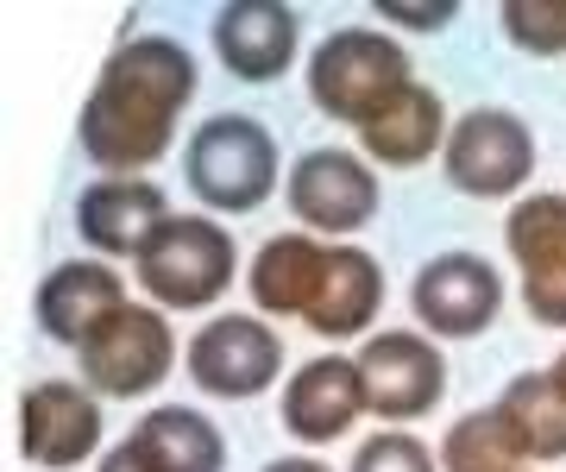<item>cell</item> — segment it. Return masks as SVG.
I'll list each match as a JSON object with an SVG mask.
<instances>
[{"instance_id":"1","label":"cell","mask_w":566,"mask_h":472,"mask_svg":"<svg viewBox=\"0 0 566 472\" xmlns=\"http://www.w3.org/2000/svg\"><path fill=\"white\" fill-rule=\"evenodd\" d=\"M196 83L202 76H196L189 44L164 39V32L114 44L76 120V139L88 151V165L114 170V177L151 170L170 151V139H177V120H182V107L196 102Z\"/></svg>"},{"instance_id":"2","label":"cell","mask_w":566,"mask_h":472,"mask_svg":"<svg viewBox=\"0 0 566 472\" xmlns=\"http://www.w3.org/2000/svg\"><path fill=\"white\" fill-rule=\"evenodd\" d=\"M409 83H416L409 51L378 25H340L308 51V102L340 126H365L371 114H385Z\"/></svg>"},{"instance_id":"3","label":"cell","mask_w":566,"mask_h":472,"mask_svg":"<svg viewBox=\"0 0 566 472\" xmlns=\"http://www.w3.org/2000/svg\"><path fill=\"white\" fill-rule=\"evenodd\" d=\"M145 296L164 308V315H196V308H214L240 277V247L221 221H202V214H170V221L145 240V252L133 259Z\"/></svg>"},{"instance_id":"4","label":"cell","mask_w":566,"mask_h":472,"mask_svg":"<svg viewBox=\"0 0 566 472\" xmlns=\"http://www.w3.org/2000/svg\"><path fill=\"white\" fill-rule=\"evenodd\" d=\"M277 139L252 114H214L182 151V183L214 214H252L277 189Z\"/></svg>"},{"instance_id":"5","label":"cell","mask_w":566,"mask_h":472,"mask_svg":"<svg viewBox=\"0 0 566 472\" xmlns=\"http://www.w3.org/2000/svg\"><path fill=\"white\" fill-rule=\"evenodd\" d=\"M76 366H82V385L95 397H120L126 403V397H145V390H158L170 378L177 334H170L158 303H120L102 328L88 334Z\"/></svg>"},{"instance_id":"6","label":"cell","mask_w":566,"mask_h":472,"mask_svg":"<svg viewBox=\"0 0 566 472\" xmlns=\"http://www.w3.org/2000/svg\"><path fill=\"white\" fill-rule=\"evenodd\" d=\"M441 177H447V189H460L472 202L516 196L535 177V133H528V120L510 114V107H472V114H460L453 133H447Z\"/></svg>"},{"instance_id":"7","label":"cell","mask_w":566,"mask_h":472,"mask_svg":"<svg viewBox=\"0 0 566 472\" xmlns=\"http://www.w3.org/2000/svg\"><path fill=\"white\" fill-rule=\"evenodd\" d=\"M283 196H290V214L303 221V233H315V240H346L365 221H378V208H385L378 170L365 165L359 151H346V145L303 151Z\"/></svg>"},{"instance_id":"8","label":"cell","mask_w":566,"mask_h":472,"mask_svg":"<svg viewBox=\"0 0 566 472\" xmlns=\"http://www.w3.org/2000/svg\"><path fill=\"white\" fill-rule=\"evenodd\" d=\"M359 385H365V410L371 416H385V422H422V416L441 410V397H447V359L422 328L365 334Z\"/></svg>"},{"instance_id":"9","label":"cell","mask_w":566,"mask_h":472,"mask_svg":"<svg viewBox=\"0 0 566 472\" xmlns=\"http://www.w3.org/2000/svg\"><path fill=\"white\" fill-rule=\"evenodd\" d=\"M409 308L428 340H479L504 308V277L485 252H441L416 271Z\"/></svg>"},{"instance_id":"10","label":"cell","mask_w":566,"mask_h":472,"mask_svg":"<svg viewBox=\"0 0 566 472\" xmlns=\"http://www.w3.org/2000/svg\"><path fill=\"white\" fill-rule=\"evenodd\" d=\"M182 359H189L196 390L221 397V403H245L283 378V334L259 315H214L208 328H196Z\"/></svg>"},{"instance_id":"11","label":"cell","mask_w":566,"mask_h":472,"mask_svg":"<svg viewBox=\"0 0 566 472\" xmlns=\"http://www.w3.org/2000/svg\"><path fill=\"white\" fill-rule=\"evenodd\" d=\"M102 448V397L76 378H44L20 397V453L39 472H70Z\"/></svg>"},{"instance_id":"12","label":"cell","mask_w":566,"mask_h":472,"mask_svg":"<svg viewBox=\"0 0 566 472\" xmlns=\"http://www.w3.org/2000/svg\"><path fill=\"white\" fill-rule=\"evenodd\" d=\"M504 247L523 271L528 322L566 328V196H523L504 221Z\"/></svg>"},{"instance_id":"13","label":"cell","mask_w":566,"mask_h":472,"mask_svg":"<svg viewBox=\"0 0 566 472\" xmlns=\"http://www.w3.org/2000/svg\"><path fill=\"white\" fill-rule=\"evenodd\" d=\"M296 39H303V13L283 0H227L214 13V57L240 83H277L296 63Z\"/></svg>"},{"instance_id":"14","label":"cell","mask_w":566,"mask_h":472,"mask_svg":"<svg viewBox=\"0 0 566 472\" xmlns=\"http://www.w3.org/2000/svg\"><path fill=\"white\" fill-rule=\"evenodd\" d=\"M378 308H385L378 259L365 247H334L327 240L315 284H308V303H303V328H315L322 340H353V334H371Z\"/></svg>"},{"instance_id":"15","label":"cell","mask_w":566,"mask_h":472,"mask_svg":"<svg viewBox=\"0 0 566 472\" xmlns=\"http://www.w3.org/2000/svg\"><path fill=\"white\" fill-rule=\"evenodd\" d=\"M120 303H133V296H126L120 271L107 265V259H70V265H57L39 284L32 315H39L44 340H57V347L82 353V347H88V334L102 328Z\"/></svg>"},{"instance_id":"16","label":"cell","mask_w":566,"mask_h":472,"mask_svg":"<svg viewBox=\"0 0 566 472\" xmlns=\"http://www.w3.org/2000/svg\"><path fill=\"white\" fill-rule=\"evenodd\" d=\"M164 221L170 202L151 177H102L76 196V233L95 247V259H139Z\"/></svg>"},{"instance_id":"17","label":"cell","mask_w":566,"mask_h":472,"mask_svg":"<svg viewBox=\"0 0 566 472\" xmlns=\"http://www.w3.org/2000/svg\"><path fill=\"white\" fill-rule=\"evenodd\" d=\"M359 416H365V385H359V359H346V353L308 359L283 385V429L296 441H308V448L340 441Z\"/></svg>"},{"instance_id":"18","label":"cell","mask_w":566,"mask_h":472,"mask_svg":"<svg viewBox=\"0 0 566 472\" xmlns=\"http://www.w3.org/2000/svg\"><path fill=\"white\" fill-rule=\"evenodd\" d=\"M447 107L428 83H409L385 114H371L359 126V145H365V165H385V170H416L428 158L447 151Z\"/></svg>"},{"instance_id":"19","label":"cell","mask_w":566,"mask_h":472,"mask_svg":"<svg viewBox=\"0 0 566 472\" xmlns=\"http://www.w3.org/2000/svg\"><path fill=\"white\" fill-rule=\"evenodd\" d=\"M133 441L158 472H227V441L196 403H158L133 422Z\"/></svg>"},{"instance_id":"20","label":"cell","mask_w":566,"mask_h":472,"mask_svg":"<svg viewBox=\"0 0 566 472\" xmlns=\"http://www.w3.org/2000/svg\"><path fill=\"white\" fill-rule=\"evenodd\" d=\"M322 252H327V240H315V233H277V240H264L259 259L245 265V290H252L259 315H296L303 322V303H308Z\"/></svg>"},{"instance_id":"21","label":"cell","mask_w":566,"mask_h":472,"mask_svg":"<svg viewBox=\"0 0 566 472\" xmlns=\"http://www.w3.org/2000/svg\"><path fill=\"white\" fill-rule=\"evenodd\" d=\"M497 403L510 410V422H516V434H523L528 460H542V466L566 460V378L554 366L516 371Z\"/></svg>"},{"instance_id":"22","label":"cell","mask_w":566,"mask_h":472,"mask_svg":"<svg viewBox=\"0 0 566 472\" xmlns=\"http://www.w3.org/2000/svg\"><path fill=\"white\" fill-rule=\"evenodd\" d=\"M441 466L447 472H523L528 448H523V434H516L504 403H491V410H472L447 429Z\"/></svg>"},{"instance_id":"23","label":"cell","mask_w":566,"mask_h":472,"mask_svg":"<svg viewBox=\"0 0 566 472\" xmlns=\"http://www.w3.org/2000/svg\"><path fill=\"white\" fill-rule=\"evenodd\" d=\"M504 39L528 57H566V0H504Z\"/></svg>"},{"instance_id":"24","label":"cell","mask_w":566,"mask_h":472,"mask_svg":"<svg viewBox=\"0 0 566 472\" xmlns=\"http://www.w3.org/2000/svg\"><path fill=\"white\" fill-rule=\"evenodd\" d=\"M353 472H441V453L409 429H378L365 434L353 453Z\"/></svg>"},{"instance_id":"25","label":"cell","mask_w":566,"mask_h":472,"mask_svg":"<svg viewBox=\"0 0 566 472\" xmlns=\"http://www.w3.org/2000/svg\"><path fill=\"white\" fill-rule=\"evenodd\" d=\"M378 13L409 25V32H441L460 20V0H378Z\"/></svg>"},{"instance_id":"26","label":"cell","mask_w":566,"mask_h":472,"mask_svg":"<svg viewBox=\"0 0 566 472\" xmlns=\"http://www.w3.org/2000/svg\"><path fill=\"white\" fill-rule=\"evenodd\" d=\"M95 472H158V466H151V460H145V448L133 441V434H126L120 448H107V453H102V466H95Z\"/></svg>"},{"instance_id":"27","label":"cell","mask_w":566,"mask_h":472,"mask_svg":"<svg viewBox=\"0 0 566 472\" xmlns=\"http://www.w3.org/2000/svg\"><path fill=\"white\" fill-rule=\"evenodd\" d=\"M264 472H334L327 460H315V453H283V460H271Z\"/></svg>"},{"instance_id":"28","label":"cell","mask_w":566,"mask_h":472,"mask_svg":"<svg viewBox=\"0 0 566 472\" xmlns=\"http://www.w3.org/2000/svg\"><path fill=\"white\" fill-rule=\"evenodd\" d=\"M554 371H560V378H566V353H560V359H554Z\"/></svg>"}]
</instances>
